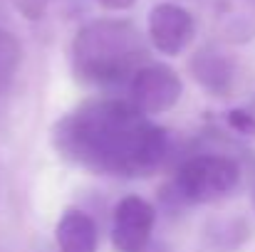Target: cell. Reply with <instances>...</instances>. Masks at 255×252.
<instances>
[{
	"mask_svg": "<svg viewBox=\"0 0 255 252\" xmlns=\"http://www.w3.org/2000/svg\"><path fill=\"white\" fill-rule=\"evenodd\" d=\"M60 156L99 175L144 178L169 156V136L131 101L89 99L52 126Z\"/></svg>",
	"mask_w": 255,
	"mask_h": 252,
	"instance_id": "cell-1",
	"label": "cell"
},
{
	"mask_svg": "<svg viewBox=\"0 0 255 252\" xmlns=\"http://www.w3.org/2000/svg\"><path fill=\"white\" fill-rule=\"evenodd\" d=\"M149 62V45L129 20L99 17L82 25L72 40V72L92 86H112Z\"/></svg>",
	"mask_w": 255,
	"mask_h": 252,
	"instance_id": "cell-2",
	"label": "cell"
},
{
	"mask_svg": "<svg viewBox=\"0 0 255 252\" xmlns=\"http://www.w3.org/2000/svg\"><path fill=\"white\" fill-rule=\"evenodd\" d=\"M241 180V166L231 156L221 154H201L188 159L178 175L176 185L181 195L191 203H208L231 193Z\"/></svg>",
	"mask_w": 255,
	"mask_h": 252,
	"instance_id": "cell-3",
	"label": "cell"
},
{
	"mask_svg": "<svg viewBox=\"0 0 255 252\" xmlns=\"http://www.w3.org/2000/svg\"><path fill=\"white\" fill-rule=\"evenodd\" d=\"M183 94V82L176 70L161 62L141 65L129 80V101L144 114H164L178 104Z\"/></svg>",
	"mask_w": 255,
	"mask_h": 252,
	"instance_id": "cell-4",
	"label": "cell"
},
{
	"mask_svg": "<svg viewBox=\"0 0 255 252\" xmlns=\"http://www.w3.org/2000/svg\"><path fill=\"white\" fill-rule=\"evenodd\" d=\"M156 210L139 195H127L114 208L112 243L119 252H144L151 243Z\"/></svg>",
	"mask_w": 255,
	"mask_h": 252,
	"instance_id": "cell-5",
	"label": "cell"
},
{
	"mask_svg": "<svg viewBox=\"0 0 255 252\" xmlns=\"http://www.w3.org/2000/svg\"><path fill=\"white\" fill-rule=\"evenodd\" d=\"M196 35L193 15L176 5V2H159L149 12V42L161 55L176 57L181 55Z\"/></svg>",
	"mask_w": 255,
	"mask_h": 252,
	"instance_id": "cell-6",
	"label": "cell"
},
{
	"mask_svg": "<svg viewBox=\"0 0 255 252\" xmlns=\"http://www.w3.org/2000/svg\"><path fill=\"white\" fill-rule=\"evenodd\" d=\"M208 17L226 42L243 45L255 40V0H211Z\"/></svg>",
	"mask_w": 255,
	"mask_h": 252,
	"instance_id": "cell-7",
	"label": "cell"
},
{
	"mask_svg": "<svg viewBox=\"0 0 255 252\" xmlns=\"http://www.w3.org/2000/svg\"><path fill=\"white\" fill-rule=\"evenodd\" d=\"M191 72H193L196 82L201 84L206 91H211L216 96H226L233 89L236 62L223 50L208 45V47H201L191 57Z\"/></svg>",
	"mask_w": 255,
	"mask_h": 252,
	"instance_id": "cell-8",
	"label": "cell"
},
{
	"mask_svg": "<svg viewBox=\"0 0 255 252\" xmlns=\"http://www.w3.org/2000/svg\"><path fill=\"white\" fill-rule=\"evenodd\" d=\"M55 238L60 252H97V225L87 213L77 208L62 213Z\"/></svg>",
	"mask_w": 255,
	"mask_h": 252,
	"instance_id": "cell-9",
	"label": "cell"
},
{
	"mask_svg": "<svg viewBox=\"0 0 255 252\" xmlns=\"http://www.w3.org/2000/svg\"><path fill=\"white\" fill-rule=\"evenodd\" d=\"M22 62V45L20 40L7 32L5 27H0V94H5L10 89V84L17 75V67Z\"/></svg>",
	"mask_w": 255,
	"mask_h": 252,
	"instance_id": "cell-10",
	"label": "cell"
},
{
	"mask_svg": "<svg viewBox=\"0 0 255 252\" xmlns=\"http://www.w3.org/2000/svg\"><path fill=\"white\" fill-rule=\"evenodd\" d=\"M228 126L243 136H255V114L246 111V109H233V111H228Z\"/></svg>",
	"mask_w": 255,
	"mask_h": 252,
	"instance_id": "cell-11",
	"label": "cell"
},
{
	"mask_svg": "<svg viewBox=\"0 0 255 252\" xmlns=\"http://www.w3.org/2000/svg\"><path fill=\"white\" fill-rule=\"evenodd\" d=\"M12 2H15V7H17V12H20L22 17H27V20H40V17L47 12V7H50L52 0H12Z\"/></svg>",
	"mask_w": 255,
	"mask_h": 252,
	"instance_id": "cell-12",
	"label": "cell"
},
{
	"mask_svg": "<svg viewBox=\"0 0 255 252\" xmlns=\"http://www.w3.org/2000/svg\"><path fill=\"white\" fill-rule=\"evenodd\" d=\"M97 2L107 10H129L136 0H97Z\"/></svg>",
	"mask_w": 255,
	"mask_h": 252,
	"instance_id": "cell-13",
	"label": "cell"
}]
</instances>
